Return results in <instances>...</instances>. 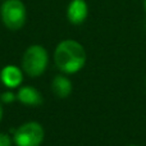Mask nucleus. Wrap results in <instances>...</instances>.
Segmentation results:
<instances>
[{"mask_svg": "<svg viewBox=\"0 0 146 146\" xmlns=\"http://www.w3.org/2000/svg\"><path fill=\"white\" fill-rule=\"evenodd\" d=\"M86 50L81 42L72 38L63 40L54 50V62L56 68L64 74H74L86 64Z\"/></svg>", "mask_w": 146, "mask_h": 146, "instance_id": "obj_1", "label": "nucleus"}, {"mask_svg": "<svg viewBox=\"0 0 146 146\" xmlns=\"http://www.w3.org/2000/svg\"><path fill=\"white\" fill-rule=\"evenodd\" d=\"M0 18L8 30L18 31L26 25L27 8L22 0H4L0 7Z\"/></svg>", "mask_w": 146, "mask_h": 146, "instance_id": "obj_2", "label": "nucleus"}, {"mask_svg": "<svg viewBox=\"0 0 146 146\" xmlns=\"http://www.w3.org/2000/svg\"><path fill=\"white\" fill-rule=\"evenodd\" d=\"M49 64V54L44 46L31 45L22 56V68L30 77H38L46 71Z\"/></svg>", "mask_w": 146, "mask_h": 146, "instance_id": "obj_3", "label": "nucleus"}, {"mask_svg": "<svg viewBox=\"0 0 146 146\" xmlns=\"http://www.w3.org/2000/svg\"><path fill=\"white\" fill-rule=\"evenodd\" d=\"M45 132L40 123L27 122L14 129V144L17 146H40L44 141Z\"/></svg>", "mask_w": 146, "mask_h": 146, "instance_id": "obj_4", "label": "nucleus"}, {"mask_svg": "<svg viewBox=\"0 0 146 146\" xmlns=\"http://www.w3.org/2000/svg\"><path fill=\"white\" fill-rule=\"evenodd\" d=\"M88 17V4L86 0H72L67 8V19L74 26L82 25Z\"/></svg>", "mask_w": 146, "mask_h": 146, "instance_id": "obj_5", "label": "nucleus"}, {"mask_svg": "<svg viewBox=\"0 0 146 146\" xmlns=\"http://www.w3.org/2000/svg\"><path fill=\"white\" fill-rule=\"evenodd\" d=\"M0 81L3 82V85L8 88H15L18 86H21L23 81V73L18 68L17 66H5L4 68L0 71Z\"/></svg>", "mask_w": 146, "mask_h": 146, "instance_id": "obj_6", "label": "nucleus"}, {"mask_svg": "<svg viewBox=\"0 0 146 146\" xmlns=\"http://www.w3.org/2000/svg\"><path fill=\"white\" fill-rule=\"evenodd\" d=\"M17 99L25 105L37 106L42 104V96L40 91H37L32 86H22L17 92Z\"/></svg>", "mask_w": 146, "mask_h": 146, "instance_id": "obj_7", "label": "nucleus"}, {"mask_svg": "<svg viewBox=\"0 0 146 146\" xmlns=\"http://www.w3.org/2000/svg\"><path fill=\"white\" fill-rule=\"evenodd\" d=\"M51 88H53V92L58 98L66 99L72 94V90H73L72 81L67 76L58 74L54 77L53 82H51Z\"/></svg>", "mask_w": 146, "mask_h": 146, "instance_id": "obj_8", "label": "nucleus"}, {"mask_svg": "<svg viewBox=\"0 0 146 146\" xmlns=\"http://www.w3.org/2000/svg\"><path fill=\"white\" fill-rule=\"evenodd\" d=\"M15 99H17V95H15L14 92H12V91H5V92H3L1 96H0V100H1L4 104L13 103Z\"/></svg>", "mask_w": 146, "mask_h": 146, "instance_id": "obj_9", "label": "nucleus"}, {"mask_svg": "<svg viewBox=\"0 0 146 146\" xmlns=\"http://www.w3.org/2000/svg\"><path fill=\"white\" fill-rule=\"evenodd\" d=\"M12 145V140L8 133L0 132V146H10Z\"/></svg>", "mask_w": 146, "mask_h": 146, "instance_id": "obj_10", "label": "nucleus"}, {"mask_svg": "<svg viewBox=\"0 0 146 146\" xmlns=\"http://www.w3.org/2000/svg\"><path fill=\"white\" fill-rule=\"evenodd\" d=\"M3 114H4V110H3V106L0 105V122H1V119H3Z\"/></svg>", "mask_w": 146, "mask_h": 146, "instance_id": "obj_11", "label": "nucleus"}, {"mask_svg": "<svg viewBox=\"0 0 146 146\" xmlns=\"http://www.w3.org/2000/svg\"><path fill=\"white\" fill-rule=\"evenodd\" d=\"M144 9H145V13H146V0H144Z\"/></svg>", "mask_w": 146, "mask_h": 146, "instance_id": "obj_12", "label": "nucleus"}, {"mask_svg": "<svg viewBox=\"0 0 146 146\" xmlns=\"http://www.w3.org/2000/svg\"><path fill=\"white\" fill-rule=\"evenodd\" d=\"M127 146H139V145H127Z\"/></svg>", "mask_w": 146, "mask_h": 146, "instance_id": "obj_13", "label": "nucleus"}, {"mask_svg": "<svg viewBox=\"0 0 146 146\" xmlns=\"http://www.w3.org/2000/svg\"><path fill=\"white\" fill-rule=\"evenodd\" d=\"M145 85H146V80H145Z\"/></svg>", "mask_w": 146, "mask_h": 146, "instance_id": "obj_14", "label": "nucleus"}, {"mask_svg": "<svg viewBox=\"0 0 146 146\" xmlns=\"http://www.w3.org/2000/svg\"><path fill=\"white\" fill-rule=\"evenodd\" d=\"M1 1H4V0H1Z\"/></svg>", "mask_w": 146, "mask_h": 146, "instance_id": "obj_15", "label": "nucleus"}]
</instances>
